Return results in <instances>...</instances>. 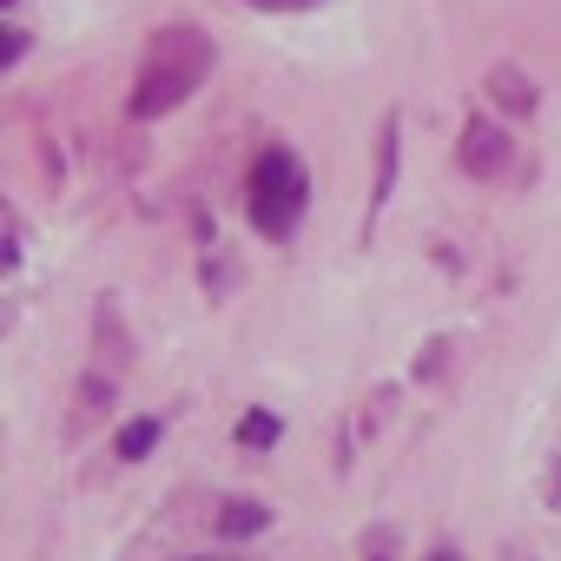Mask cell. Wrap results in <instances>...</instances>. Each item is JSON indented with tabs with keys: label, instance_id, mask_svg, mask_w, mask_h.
Returning <instances> with one entry per match:
<instances>
[{
	"label": "cell",
	"instance_id": "cell-1",
	"mask_svg": "<svg viewBox=\"0 0 561 561\" xmlns=\"http://www.w3.org/2000/svg\"><path fill=\"white\" fill-rule=\"evenodd\" d=\"M205 73H211V41H205L198 27H165V34L152 41L146 73L133 80L126 113H133V119H159V113L185 106V100L198 93V80H205Z\"/></svg>",
	"mask_w": 561,
	"mask_h": 561
},
{
	"label": "cell",
	"instance_id": "cell-2",
	"mask_svg": "<svg viewBox=\"0 0 561 561\" xmlns=\"http://www.w3.org/2000/svg\"><path fill=\"white\" fill-rule=\"evenodd\" d=\"M244 211L264 238H291L298 218H305V159L285 152V146L257 152V165L244 179Z\"/></svg>",
	"mask_w": 561,
	"mask_h": 561
},
{
	"label": "cell",
	"instance_id": "cell-3",
	"mask_svg": "<svg viewBox=\"0 0 561 561\" xmlns=\"http://www.w3.org/2000/svg\"><path fill=\"white\" fill-rule=\"evenodd\" d=\"M456 152H462V172H469V179H502L508 159H515V146H508V133H502L495 119H469Z\"/></svg>",
	"mask_w": 561,
	"mask_h": 561
},
{
	"label": "cell",
	"instance_id": "cell-4",
	"mask_svg": "<svg viewBox=\"0 0 561 561\" xmlns=\"http://www.w3.org/2000/svg\"><path fill=\"white\" fill-rule=\"evenodd\" d=\"M397 152H403V126H397V113H383V126H377V185H370V211H383L390 192H397Z\"/></svg>",
	"mask_w": 561,
	"mask_h": 561
},
{
	"label": "cell",
	"instance_id": "cell-5",
	"mask_svg": "<svg viewBox=\"0 0 561 561\" xmlns=\"http://www.w3.org/2000/svg\"><path fill=\"white\" fill-rule=\"evenodd\" d=\"M482 87H489V100H495L508 119H528V113H535V87H528V73H522V67H489V80H482Z\"/></svg>",
	"mask_w": 561,
	"mask_h": 561
},
{
	"label": "cell",
	"instance_id": "cell-6",
	"mask_svg": "<svg viewBox=\"0 0 561 561\" xmlns=\"http://www.w3.org/2000/svg\"><path fill=\"white\" fill-rule=\"evenodd\" d=\"M93 344H100V370H106V377L133 364V344L119 337V311H113V298H100V311H93Z\"/></svg>",
	"mask_w": 561,
	"mask_h": 561
},
{
	"label": "cell",
	"instance_id": "cell-7",
	"mask_svg": "<svg viewBox=\"0 0 561 561\" xmlns=\"http://www.w3.org/2000/svg\"><path fill=\"white\" fill-rule=\"evenodd\" d=\"M264 528H271V508L251 502V495H238V502L218 508V535H225V541H251V535H264Z\"/></svg>",
	"mask_w": 561,
	"mask_h": 561
},
{
	"label": "cell",
	"instance_id": "cell-8",
	"mask_svg": "<svg viewBox=\"0 0 561 561\" xmlns=\"http://www.w3.org/2000/svg\"><path fill=\"white\" fill-rule=\"evenodd\" d=\"M277 436H285V423H277L271 410H244L238 416V449H257L264 456V449H277Z\"/></svg>",
	"mask_w": 561,
	"mask_h": 561
},
{
	"label": "cell",
	"instance_id": "cell-9",
	"mask_svg": "<svg viewBox=\"0 0 561 561\" xmlns=\"http://www.w3.org/2000/svg\"><path fill=\"white\" fill-rule=\"evenodd\" d=\"M113 449H119V462H146V456L159 449V416H133Z\"/></svg>",
	"mask_w": 561,
	"mask_h": 561
},
{
	"label": "cell",
	"instance_id": "cell-10",
	"mask_svg": "<svg viewBox=\"0 0 561 561\" xmlns=\"http://www.w3.org/2000/svg\"><path fill=\"white\" fill-rule=\"evenodd\" d=\"M73 410H80V416H106V410H113V377H106V370H87V377L73 383Z\"/></svg>",
	"mask_w": 561,
	"mask_h": 561
},
{
	"label": "cell",
	"instance_id": "cell-11",
	"mask_svg": "<svg viewBox=\"0 0 561 561\" xmlns=\"http://www.w3.org/2000/svg\"><path fill=\"white\" fill-rule=\"evenodd\" d=\"M443 351H449L443 337H430V344H423V364H416V377H423V383H436V377H443Z\"/></svg>",
	"mask_w": 561,
	"mask_h": 561
},
{
	"label": "cell",
	"instance_id": "cell-12",
	"mask_svg": "<svg viewBox=\"0 0 561 561\" xmlns=\"http://www.w3.org/2000/svg\"><path fill=\"white\" fill-rule=\"evenodd\" d=\"M21 54H27V27H8V54H0V60L21 67Z\"/></svg>",
	"mask_w": 561,
	"mask_h": 561
},
{
	"label": "cell",
	"instance_id": "cell-13",
	"mask_svg": "<svg viewBox=\"0 0 561 561\" xmlns=\"http://www.w3.org/2000/svg\"><path fill=\"white\" fill-rule=\"evenodd\" d=\"M251 8H271V14H291V8H318V0H251Z\"/></svg>",
	"mask_w": 561,
	"mask_h": 561
},
{
	"label": "cell",
	"instance_id": "cell-14",
	"mask_svg": "<svg viewBox=\"0 0 561 561\" xmlns=\"http://www.w3.org/2000/svg\"><path fill=\"white\" fill-rule=\"evenodd\" d=\"M430 561H462V554H456V548L443 541V548H430Z\"/></svg>",
	"mask_w": 561,
	"mask_h": 561
},
{
	"label": "cell",
	"instance_id": "cell-15",
	"mask_svg": "<svg viewBox=\"0 0 561 561\" xmlns=\"http://www.w3.org/2000/svg\"><path fill=\"white\" fill-rule=\"evenodd\" d=\"M192 561H225V554H192Z\"/></svg>",
	"mask_w": 561,
	"mask_h": 561
},
{
	"label": "cell",
	"instance_id": "cell-16",
	"mask_svg": "<svg viewBox=\"0 0 561 561\" xmlns=\"http://www.w3.org/2000/svg\"><path fill=\"white\" fill-rule=\"evenodd\" d=\"M370 561H397V554H370Z\"/></svg>",
	"mask_w": 561,
	"mask_h": 561
},
{
	"label": "cell",
	"instance_id": "cell-17",
	"mask_svg": "<svg viewBox=\"0 0 561 561\" xmlns=\"http://www.w3.org/2000/svg\"><path fill=\"white\" fill-rule=\"evenodd\" d=\"M554 495H561V489H554Z\"/></svg>",
	"mask_w": 561,
	"mask_h": 561
}]
</instances>
